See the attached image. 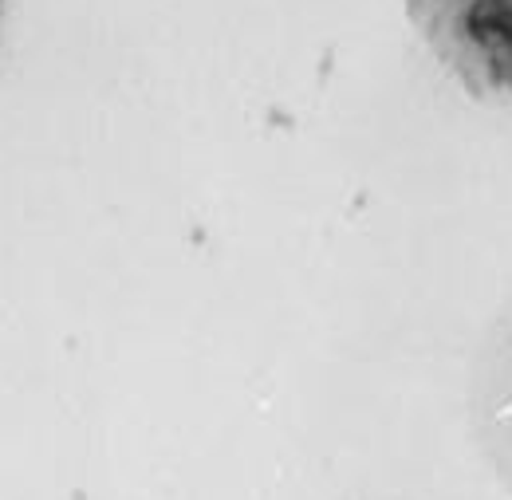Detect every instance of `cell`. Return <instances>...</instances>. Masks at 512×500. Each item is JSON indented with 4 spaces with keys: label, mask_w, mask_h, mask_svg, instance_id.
Returning <instances> with one entry per match:
<instances>
[{
    "label": "cell",
    "mask_w": 512,
    "mask_h": 500,
    "mask_svg": "<svg viewBox=\"0 0 512 500\" xmlns=\"http://www.w3.org/2000/svg\"><path fill=\"white\" fill-rule=\"evenodd\" d=\"M406 16L469 99L512 111V0H406Z\"/></svg>",
    "instance_id": "6da1fadb"
},
{
    "label": "cell",
    "mask_w": 512,
    "mask_h": 500,
    "mask_svg": "<svg viewBox=\"0 0 512 500\" xmlns=\"http://www.w3.org/2000/svg\"><path fill=\"white\" fill-rule=\"evenodd\" d=\"M469 438L512 497V296L489 319L469 367Z\"/></svg>",
    "instance_id": "7a4b0ae2"
},
{
    "label": "cell",
    "mask_w": 512,
    "mask_h": 500,
    "mask_svg": "<svg viewBox=\"0 0 512 500\" xmlns=\"http://www.w3.org/2000/svg\"><path fill=\"white\" fill-rule=\"evenodd\" d=\"M0 16H4V0H0Z\"/></svg>",
    "instance_id": "3957f363"
}]
</instances>
